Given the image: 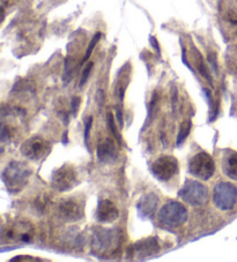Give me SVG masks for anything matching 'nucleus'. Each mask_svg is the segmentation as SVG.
I'll use <instances>...</instances> for the list:
<instances>
[{
    "label": "nucleus",
    "mask_w": 237,
    "mask_h": 262,
    "mask_svg": "<svg viewBox=\"0 0 237 262\" xmlns=\"http://www.w3.org/2000/svg\"><path fill=\"white\" fill-rule=\"evenodd\" d=\"M52 187L58 192H67L77 184V173L74 166L64 164L57 169L51 179Z\"/></svg>",
    "instance_id": "obj_7"
},
{
    "label": "nucleus",
    "mask_w": 237,
    "mask_h": 262,
    "mask_svg": "<svg viewBox=\"0 0 237 262\" xmlns=\"http://www.w3.org/2000/svg\"><path fill=\"white\" fill-rule=\"evenodd\" d=\"M31 176V170L21 162H12L3 172V182L8 191L18 193L27 185L28 179Z\"/></svg>",
    "instance_id": "obj_1"
},
{
    "label": "nucleus",
    "mask_w": 237,
    "mask_h": 262,
    "mask_svg": "<svg viewBox=\"0 0 237 262\" xmlns=\"http://www.w3.org/2000/svg\"><path fill=\"white\" fill-rule=\"evenodd\" d=\"M108 121H109V126H110V130H111L113 137L116 138V140L118 141V143H121V137H120V133H118V130L116 128V124H115V119H113V116L112 113H109L108 114Z\"/></svg>",
    "instance_id": "obj_19"
},
{
    "label": "nucleus",
    "mask_w": 237,
    "mask_h": 262,
    "mask_svg": "<svg viewBox=\"0 0 237 262\" xmlns=\"http://www.w3.org/2000/svg\"><path fill=\"white\" fill-rule=\"evenodd\" d=\"M223 172L227 177L232 180H237V153H231L224 158L223 161Z\"/></svg>",
    "instance_id": "obj_16"
},
{
    "label": "nucleus",
    "mask_w": 237,
    "mask_h": 262,
    "mask_svg": "<svg viewBox=\"0 0 237 262\" xmlns=\"http://www.w3.org/2000/svg\"><path fill=\"white\" fill-rule=\"evenodd\" d=\"M118 157V151L111 139L105 138L97 146V158L101 163H112Z\"/></svg>",
    "instance_id": "obj_15"
},
{
    "label": "nucleus",
    "mask_w": 237,
    "mask_h": 262,
    "mask_svg": "<svg viewBox=\"0 0 237 262\" xmlns=\"http://www.w3.org/2000/svg\"><path fill=\"white\" fill-rule=\"evenodd\" d=\"M150 40H152V43H153V45H154V48L156 49V50L159 51V44H157L156 40H155V38H154V37H152V38H150Z\"/></svg>",
    "instance_id": "obj_24"
},
{
    "label": "nucleus",
    "mask_w": 237,
    "mask_h": 262,
    "mask_svg": "<svg viewBox=\"0 0 237 262\" xmlns=\"http://www.w3.org/2000/svg\"><path fill=\"white\" fill-rule=\"evenodd\" d=\"M34 227L28 221H16L4 229L2 237L8 243H30L34 238Z\"/></svg>",
    "instance_id": "obj_3"
},
{
    "label": "nucleus",
    "mask_w": 237,
    "mask_h": 262,
    "mask_svg": "<svg viewBox=\"0 0 237 262\" xmlns=\"http://www.w3.org/2000/svg\"><path fill=\"white\" fill-rule=\"evenodd\" d=\"M213 201L220 210L232 209L237 202V187L231 183H219L214 188Z\"/></svg>",
    "instance_id": "obj_6"
},
{
    "label": "nucleus",
    "mask_w": 237,
    "mask_h": 262,
    "mask_svg": "<svg viewBox=\"0 0 237 262\" xmlns=\"http://www.w3.org/2000/svg\"><path fill=\"white\" fill-rule=\"evenodd\" d=\"M189 172L200 180H208L215 172V163L207 153H198L190 159Z\"/></svg>",
    "instance_id": "obj_5"
},
{
    "label": "nucleus",
    "mask_w": 237,
    "mask_h": 262,
    "mask_svg": "<svg viewBox=\"0 0 237 262\" xmlns=\"http://www.w3.org/2000/svg\"><path fill=\"white\" fill-rule=\"evenodd\" d=\"M191 121L190 120H185L183 121L181 126H179V132H178V137H177V146H181L182 143L186 140V138L189 137L190 130H191Z\"/></svg>",
    "instance_id": "obj_17"
},
{
    "label": "nucleus",
    "mask_w": 237,
    "mask_h": 262,
    "mask_svg": "<svg viewBox=\"0 0 237 262\" xmlns=\"http://www.w3.org/2000/svg\"><path fill=\"white\" fill-rule=\"evenodd\" d=\"M93 65H94L93 63H89L88 66L85 68L83 77H81V81H80V87H83V85H84L86 82H87L88 77H89V75H91V71H92V68H93Z\"/></svg>",
    "instance_id": "obj_21"
},
{
    "label": "nucleus",
    "mask_w": 237,
    "mask_h": 262,
    "mask_svg": "<svg viewBox=\"0 0 237 262\" xmlns=\"http://www.w3.org/2000/svg\"><path fill=\"white\" fill-rule=\"evenodd\" d=\"M79 105H80V98L79 97L73 98V101H72V114L76 113Z\"/></svg>",
    "instance_id": "obj_23"
},
{
    "label": "nucleus",
    "mask_w": 237,
    "mask_h": 262,
    "mask_svg": "<svg viewBox=\"0 0 237 262\" xmlns=\"http://www.w3.org/2000/svg\"><path fill=\"white\" fill-rule=\"evenodd\" d=\"M120 235L115 230H107L103 228H95L93 233L92 246L99 253L109 252L113 246L118 245Z\"/></svg>",
    "instance_id": "obj_10"
},
{
    "label": "nucleus",
    "mask_w": 237,
    "mask_h": 262,
    "mask_svg": "<svg viewBox=\"0 0 237 262\" xmlns=\"http://www.w3.org/2000/svg\"><path fill=\"white\" fill-rule=\"evenodd\" d=\"M156 102H157V98H156V93H154V95L152 97V101H150L149 103V109H148V118L150 120L153 119L154 117V112H155V106H156Z\"/></svg>",
    "instance_id": "obj_22"
},
{
    "label": "nucleus",
    "mask_w": 237,
    "mask_h": 262,
    "mask_svg": "<svg viewBox=\"0 0 237 262\" xmlns=\"http://www.w3.org/2000/svg\"><path fill=\"white\" fill-rule=\"evenodd\" d=\"M120 217V211H118L115 203L110 200H101L97 204L96 209V220L100 223H112Z\"/></svg>",
    "instance_id": "obj_13"
},
{
    "label": "nucleus",
    "mask_w": 237,
    "mask_h": 262,
    "mask_svg": "<svg viewBox=\"0 0 237 262\" xmlns=\"http://www.w3.org/2000/svg\"><path fill=\"white\" fill-rule=\"evenodd\" d=\"M58 215L65 222H75L85 216L84 206L74 199L63 200L58 204Z\"/></svg>",
    "instance_id": "obj_12"
},
{
    "label": "nucleus",
    "mask_w": 237,
    "mask_h": 262,
    "mask_svg": "<svg viewBox=\"0 0 237 262\" xmlns=\"http://www.w3.org/2000/svg\"><path fill=\"white\" fill-rule=\"evenodd\" d=\"M179 196L183 201L189 203L190 206L199 207L208 201V188L204 184L195 180H186L181 191Z\"/></svg>",
    "instance_id": "obj_4"
},
{
    "label": "nucleus",
    "mask_w": 237,
    "mask_h": 262,
    "mask_svg": "<svg viewBox=\"0 0 237 262\" xmlns=\"http://www.w3.org/2000/svg\"><path fill=\"white\" fill-rule=\"evenodd\" d=\"M152 172L160 182H169L178 173V161L176 157L170 155H162L155 159L152 165Z\"/></svg>",
    "instance_id": "obj_9"
},
{
    "label": "nucleus",
    "mask_w": 237,
    "mask_h": 262,
    "mask_svg": "<svg viewBox=\"0 0 237 262\" xmlns=\"http://www.w3.org/2000/svg\"><path fill=\"white\" fill-rule=\"evenodd\" d=\"M92 125H93V117H88V119L86 120L85 122V143L86 145H88V139H89V132H91V128H92Z\"/></svg>",
    "instance_id": "obj_20"
},
{
    "label": "nucleus",
    "mask_w": 237,
    "mask_h": 262,
    "mask_svg": "<svg viewBox=\"0 0 237 262\" xmlns=\"http://www.w3.org/2000/svg\"><path fill=\"white\" fill-rule=\"evenodd\" d=\"M159 251H160V246H159L156 238H154V237H148V238L137 241V243L131 247L130 256H132L137 260H144L147 259V257L157 254Z\"/></svg>",
    "instance_id": "obj_11"
},
{
    "label": "nucleus",
    "mask_w": 237,
    "mask_h": 262,
    "mask_svg": "<svg viewBox=\"0 0 237 262\" xmlns=\"http://www.w3.org/2000/svg\"><path fill=\"white\" fill-rule=\"evenodd\" d=\"M51 146L48 141L40 137H32L22 143L20 151L24 157L30 161H41L50 153Z\"/></svg>",
    "instance_id": "obj_8"
},
{
    "label": "nucleus",
    "mask_w": 237,
    "mask_h": 262,
    "mask_svg": "<svg viewBox=\"0 0 237 262\" xmlns=\"http://www.w3.org/2000/svg\"><path fill=\"white\" fill-rule=\"evenodd\" d=\"M100 37H101V32H97V34H96L95 36H94L93 39H92V42H91V44H89V47H88V49H87V52H86V56H85V58H84V61H87L89 57H91L92 52H93V50H94V48H95V45H96L97 42H99V40H100Z\"/></svg>",
    "instance_id": "obj_18"
},
{
    "label": "nucleus",
    "mask_w": 237,
    "mask_h": 262,
    "mask_svg": "<svg viewBox=\"0 0 237 262\" xmlns=\"http://www.w3.org/2000/svg\"><path fill=\"white\" fill-rule=\"evenodd\" d=\"M159 222L166 228H179L186 222L187 209L183 203L170 201L163 206L157 214Z\"/></svg>",
    "instance_id": "obj_2"
},
{
    "label": "nucleus",
    "mask_w": 237,
    "mask_h": 262,
    "mask_svg": "<svg viewBox=\"0 0 237 262\" xmlns=\"http://www.w3.org/2000/svg\"><path fill=\"white\" fill-rule=\"evenodd\" d=\"M159 198L154 193H148L141 196L137 204L138 214L141 219H152L156 211Z\"/></svg>",
    "instance_id": "obj_14"
}]
</instances>
